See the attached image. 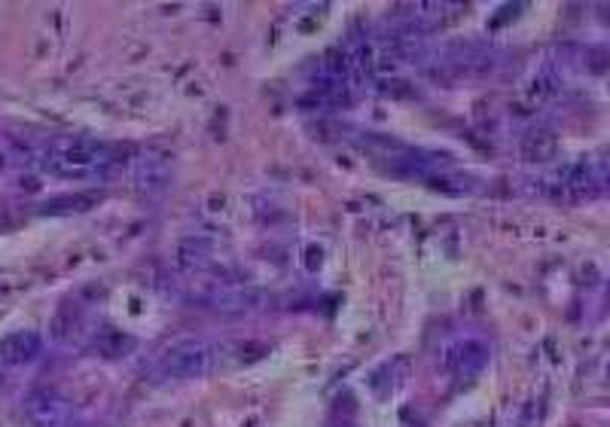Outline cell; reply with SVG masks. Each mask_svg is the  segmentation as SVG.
<instances>
[{"label":"cell","instance_id":"6da1fadb","mask_svg":"<svg viewBox=\"0 0 610 427\" xmlns=\"http://www.w3.org/2000/svg\"><path fill=\"white\" fill-rule=\"evenodd\" d=\"M113 150L104 141L83 134H59L37 153V165L61 181H89L101 177L113 165Z\"/></svg>","mask_w":610,"mask_h":427},{"label":"cell","instance_id":"7a4b0ae2","mask_svg":"<svg viewBox=\"0 0 610 427\" xmlns=\"http://www.w3.org/2000/svg\"><path fill=\"white\" fill-rule=\"evenodd\" d=\"M217 348L211 342L202 339H183L171 345L162 360H159V376L174 378V382H187V378H199L211 373L214 366Z\"/></svg>","mask_w":610,"mask_h":427},{"label":"cell","instance_id":"3957f363","mask_svg":"<svg viewBox=\"0 0 610 427\" xmlns=\"http://www.w3.org/2000/svg\"><path fill=\"white\" fill-rule=\"evenodd\" d=\"M199 303L214 312H223V315H244V312L263 308L266 293L244 287V284H211L208 291L199 293Z\"/></svg>","mask_w":610,"mask_h":427},{"label":"cell","instance_id":"277c9868","mask_svg":"<svg viewBox=\"0 0 610 427\" xmlns=\"http://www.w3.org/2000/svg\"><path fill=\"white\" fill-rule=\"evenodd\" d=\"M443 364L449 373L456 376H477L482 366L489 364V345L477 336H467V339H458L456 345L446 348Z\"/></svg>","mask_w":610,"mask_h":427},{"label":"cell","instance_id":"5b68a950","mask_svg":"<svg viewBox=\"0 0 610 427\" xmlns=\"http://www.w3.org/2000/svg\"><path fill=\"white\" fill-rule=\"evenodd\" d=\"M24 413H28V418L37 427H64L68 418H71V406L61 400L59 394H52V390H34L24 400Z\"/></svg>","mask_w":610,"mask_h":427},{"label":"cell","instance_id":"8992f818","mask_svg":"<svg viewBox=\"0 0 610 427\" xmlns=\"http://www.w3.org/2000/svg\"><path fill=\"white\" fill-rule=\"evenodd\" d=\"M37 354H40V336L31 333V329H19V333L7 336V339L0 342V376L10 373V369L31 364Z\"/></svg>","mask_w":610,"mask_h":427},{"label":"cell","instance_id":"52a82bcc","mask_svg":"<svg viewBox=\"0 0 610 427\" xmlns=\"http://www.w3.org/2000/svg\"><path fill=\"white\" fill-rule=\"evenodd\" d=\"M522 150H526V156L531 159V162H547V159L556 153V141H552L547 132H538L528 138Z\"/></svg>","mask_w":610,"mask_h":427}]
</instances>
